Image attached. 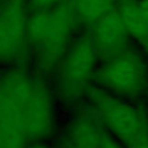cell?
I'll return each instance as SVG.
<instances>
[{"label": "cell", "mask_w": 148, "mask_h": 148, "mask_svg": "<svg viewBox=\"0 0 148 148\" xmlns=\"http://www.w3.org/2000/svg\"><path fill=\"white\" fill-rule=\"evenodd\" d=\"M34 76L16 67L3 73L0 84V148H24L28 143L25 105L32 92Z\"/></svg>", "instance_id": "cell-1"}, {"label": "cell", "mask_w": 148, "mask_h": 148, "mask_svg": "<svg viewBox=\"0 0 148 148\" xmlns=\"http://www.w3.org/2000/svg\"><path fill=\"white\" fill-rule=\"evenodd\" d=\"M97 54L89 28L69 45L56 68V90L61 102L73 103L89 90L95 79Z\"/></svg>", "instance_id": "cell-2"}, {"label": "cell", "mask_w": 148, "mask_h": 148, "mask_svg": "<svg viewBox=\"0 0 148 148\" xmlns=\"http://www.w3.org/2000/svg\"><path fill=\"white\" fill-rule=\"evenodd\" d=\"M87 95L104 128L125 146L128 147L148 128L145 117L112 92L98 86H91Z\"/></svg>", "instance_id": "cell-3"}, {"label": "cell", "mask_w": 148, "mask_h": 148, "mask_svg": "<svg viewBox=\"0 0 148 148\" xmlns=\"http://www.w3.org/2000/svg\"><path fill=\"white\" fill-rule=\"evenodd\" d=\"M98 87L116 96L133 97L147 86L148 68L143 58L133 50H126L105 61L96 69Z\"/></svg>", "instance_id": "cell-4"}, {"label": "cell", "mask_w": 148, "mask_h": 148, "mask_svg": "<svg viewBox=\"0 0 148 148\" xmlns=\"http://www.w3.org/2000/svg\"><path fill=\"white\" fill-rule=\"evenodd\" d=\"M76 24L79 23L67 0L52 10L50 27L42 43L34 51L38 74L47 77L56 71L72 43Z\"/></svg>", "instance_id": "cell-5"}, {"label": "cell", "mask_w": 148, "mask_h": 148, "mask_svg": "<svg viewBox=\"0 0 148 148\" xmlns=\"http://www.w3.org/2000/svg\"><path fill=\"white\" fill-rule=\"evenodd\" d=\"M28 0H2L0 9V53L3 62H17L27 56Z\"/></svg>", "instance_id": "cell-6"}, {"label": "cell", "mask_w": 148, "mask_h": 148, "mask_svg": "<svg viewBox=\"0 0 148 148\" xmlns=\"http://www.w3.org/2000/svg\"><path fill=\"white\" fill-rule=\"evenodd\" d=\"M24 117L29 142H42L51 136L54 124L53 96L46 77L38 73L34 75V88Z\"/></svg>", "instance_id": "cell-7"}, {"label": "cell", "mask_w": 148, "mask_h": 148, "mask_svg": "<svg viewBox=\"0 0 148 148\" xmlns=\"http://www.w3.org/2000/svg\"><path fill=\"white\" fill-rule=\"evenodd\" d=\"M89 30L99 61H105L128 50L131 36L119 15L118 8L103 16Z\"/></svg>", "instance_id": "cell-8"}, {"label": "cell", "mask_w": 148, "mask_h": 148, "mask_svg": "<svg viewBox=\"0 0 148 148\" xmlns=\"http://www.w3.org/2000/svg\"><path fill=\"white\" fill-rule=\"evenodd\" d=\"M119 15L130 36L142 45L148 42V15L136 0H119Z\"/></svg>", "instance_id": "cell-9"}, {"label": "cell", "mask_w": 148, "mask_h": 148, "mask_svg": "<svg viewBox=\"0 0 148 148\" xmlns=\"http://www.w3.org/2000/svg\"><path fill=\"white\" fill-rule=\"evenodd\" d=\"M80 24L92 27L110 12L118 8L119 0H67Z\"/></svg>", "instance_id": "cell-10"}, {"label": "cell", "mask_w": 148, "mask_h": 148, "mask_svg": "<svg viewBox=\"0 0 148 148\" xmlns=\"http://www.w3.org/2000/svg\"><path fill=\"white\" fill-rule=\"evenodd\" d=\"M52 18L51 12H32L28 21V40L29 46L35 51L42 43Z\"/></svg>", "instance_id": "cell-11"}, {"label": "cell", "mask_w": 148, "mask_h": 148, "mask_svg": "<svg viewBox=\"0 0 148 148\" xmlns=\"http://www.w3.org/2000/svg\"><path fill=\"white\" fill-rule=\"evenodd\" d=\"M65 0H28L31 12H51L60 6Z\"/></svg>", "instance_id": "cell-12"}, {"label": "cell", "mask_w": 148, "mask_h": 148, "mask_svg": "<svg viewBox=\"0 0 148 148\" xmlns=\"http://www.w3.org/2000/svg\"><path fill=\"white\" fill-rule=\"evenodd\" d=\"M101 148H121V146L116 140V138L105 130L104 134H103V140H102Z\"/></svg>", "instance_id": "cell-13"}, {"label": "cell", "mask_w": 148, "mask_h": 148, "mask_svg": "<svg viewBox=\"0 0 148 148\" xmlns=\"http://www.w3.org/2000/svg\"><path fill=\"white\" fill-rule=\"evenodd\" d=\"M127 148H148V128Z\"/></svg>", "instance_id": "cell-14"}, {"label": "cell", "mask_w": 148, "mask_h": 148, "mask_svg": "<svg viewBox=\"0 0 148 148\" xmlns=\"http://www.w3.org/2000/svg\"><path fill=\"white\" fill-rule=\"evenodd\" d=\"M58 148H81V147H77V146L73 145L67 139H65L64 136H61L60 138V141H59V145H58Z\"/></svg>", "instance_id": "cell-15"}, {"label": "cell", "mask_w": 148, "mask_h": 148, "mask_svg": "<svg viewBox=\"0 0 148 148\" xmlns=\"http://www.w3.org/2000/svg\"><path fill=\"white\" fill-rule=\"evenodd\" d=\"M24 148H47L42 142H29Z\"/></svg>", "instance_id": "cell-16"}, {"label": "cell", "mask_w": 148, "mask_h": 148, "mask_svg": "<svg viewBox=\"0 0 148 148\" xmlns=\"http://www.w3.org/2000/svg\"><path fill=\"white\" fill-rule=\"evenodd\" d=\"M136 1H138V0H136ZM139 3H140V6L142 7V9L146 12V14L148 15V0H140Z\"/></svg>", "instance_id": "cell-17"}, {"label": "cell", "mask_w": 148, "mask_h": 148, "mask_svg": "<svg viewBox=\"0 0 148 148\" xmlns=\"http://www.w3.org/2000/svg\"><path fill=\"white\" fill-rule=\"evenodd\" d=\"M142 46L145 47V50H146V51H147V53H148V42H147L145 45H142Z\"/></svg>", "instance_id": "cell-18"}, {"label": "cell", "mask_w": 148, "mask_h": 148, "mask_svg": "<svg viewBox=\"0 0 148 148\" xmlns=\"http://www.w3.org/2000/svg\"><path fill=\"white\" fill-rule=\"evenodd\" d=\"M138 1H140V0H138Z\"/></svg>", "instance_id": "cell-19"}]
</instances>
